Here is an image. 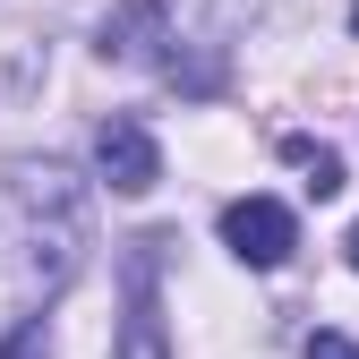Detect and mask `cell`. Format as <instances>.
I'll return each instance as SVG.
<instances>
[{
	"label": "cell",
	"mask_w": 359,
	"mask_h": 359,
	"mask_svg": "<svg viewBox=\"0 0 359 359\" xmlns=\"http://www.w3.org/2000/svg\"><path fill=\"white\" fill-rule=\"evenodd\" d=\"M222 248H231L240 265H257V274H274V265L299 248V222L283 197H231L222 205Z\"/></svg>",
	"instance_id": "cell-3"
},
{
	"label": "cell",
	"mask_w": 359,
	"mask_h": 359,
	"mask_svg": "<svg viewBox=\"0 0 359 359\" xmlns=\"http://www.w3.org/2000/svg\"><path fill=\"white\" fill-rule=\"evenodd\" d=\"M0 197H9V222L18 240L34 248V291H60L69 265H77V240H86V197L60 163H9L0 171Z\"/></svg>",
	"instance_id": "cell-1"
},
{
	"label": "cell",
	"mask_w": 359,
	"mask_h": 359,
	"mask_svg": "<svg viewBox=\"0 0 359 359\" xmlns=\"http://www.w3.org/2000/svg\"><path fill=\"white\" fill-rule=\"evenodd\" d=\"M0 359H43V325H26V334H18L9 351H0Z\"/></svg>",
	"instance_id": "cell-7"
},
{
	"label": "cell",
	"mask_w": 359,
	"mask_h": 359,
	"mask_svg": "<svg viewBox=\"0 0 359 359\" xmlns=\"http://www.w3.org/2000/svg\"><path fill=\"white\" fill-rule=\"evenodd\" d=\"M351 265H359V222H351Z\"/></svg>",
	"instance_id": "cell-8"
},
{
	"label": "cell",
	"mask_w": 359,
	"mask_h": 359,
	"mask_svg": "<svg viewBox=\"0 0 359 359\" xmlns=\"http://www.w3.org/2000/svg\"><path fill=\"white\" fill-rule=\"evenodd\" d=\"M283 154L308 171V197H334V189H342V163H334L325 146H308V137H283Z\"/></svg>",
	"instance_id": "cell-5"
},
{
	"label": "cell",
	"mask_w": 359,
	"mask_h": 359,
	"mask_svg": "<svg viewBox=\"0 0 359 359\" xmlns=\"http://www.w3.org/2000/svg\"><path fill=\"white\" fill-rule=\"evenodd\" d=\"M163 231H146V240H128V257H120V283H128V317H120V342H111V359H171V342H163V299H154V274H163Z\"/></svg>",
	"instance_id": "cell-2"
},
{
	"label": "cell",
	"mask_w": 359,
	"mask_h": 359,
	"mask_svg": "<svg viewBox=\"0 0 359 359\" xmlns=\"http://www.w3.org/2000/svg\"><path fill=\"white\" fill-rule=\"evenodd\" d=\"M95 171L111 180L120 197H146L154 180H163V146L146 137V120H103L95 128Z\"/></svg>",
	"instance_id": "cell-4"
},
{
	"label": "cell",
	"mask_w": 359,
	"mask_h": 359,
	"mask_svg": "<svg viewBox=\"0 0 359 359\" xmlns=\"http://www.w3.org/2000/svg\"><path fill=\"white\" fill-rule=\"evenodd\" d=\"M351 34H359V9H351Z\"/></svg>",
	"instance_id": "cell-9"
},
{
	"label": "cell",
	"mask_w": 359,
	"mask_h": 359,
	"mask_svg": "<svg viewBox=\"0 0 359 359\" xmlns=\"http://www.w3.org/2000/svg\"><path fill=\"white\" fill-rule=\"evenodd\" d=\"M308 359H359L351 334H308Z\"/></svg>",
	"instance_id": "cell-6"
}]
</instances>
